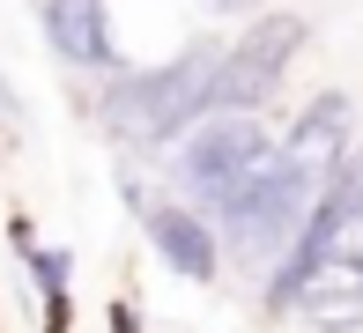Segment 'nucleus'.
Returning <instances> with one entry per match:
<instances>
[{
    "label": "nucleus",
    "mask_w": 363,
    "mask_h": 333,
    "mask_svg": "<svg viewBox=\"0 0 363 333\" xmlns=\"http://www.w3.org/2000/svg\"><path fill=\"white\" fill-rule=\"evenodd\" d=\"M216 45H193V52L141 67V74H119L104 89V126L111 133H148V141H171V133L201 126L208 119V74H216Z\"/></svg>",
    "instance_id": "obj_1"
},
{
    "label": "nucleus",
    "mask_w": 363,
    "mask_h": 333,
    "mask_svg": "<svg viewBox=\"0 0 363 333\" xmlns=\"http://www.w3.org/2000/svg\"><path fill=\"white\" fill-rule=\"evenodd\" d=\"M296 45H304V15H267V23H252L216 60V74H208V89H201L208 119H252V111L274 96L282 67L296 60Z\"/></svg>",
    "instance_id": "obj_2"
},
{
    "label": "nucleus",
    "mask_w": 363,
    "mask_h": 333,
    "mask_svg": "<svg viewBox=\"0 0 363 333\" xmlns=\"http://www.w3.org/2000/svg\"><path fill=\"white\" fill-rule=\"evenodd\" d=\"M267 156H274V141H267L259 119H201L186 133V148L171 156V171H178V186H186L193 200H216L223 208Z\"/></svg>",
    "instance_id": "obj_3"
},
{
    "label": "nucleus",
    "mask_w": 363,
    "mask_h": 333,
    "mask_svg": "<svg viewBox=\"0 0 363 333\" xmlns=\"http://www.w3.org/2000/svg\"><path fill=\"white\" fill-rule=\"evenodd\" d=\"M141 230H148V244L163 252V266L171 274H186V281H216V266H223V237L201 222L193 208H178V200H148L141 208Z\"/></svg>",
    "instance_id": "obj_4"
},
{
    "label": "nucleus",
    "mask_w": 363,
    "mask_h": 333,
    "mask_svg": "<svg viewBox=\"0 0 363 333\" xmlns=\"http://www.w3.org/2000/svg\"><path fill=\"white\" fill-rule=\"evenodd\" d=\"M38 15H45V38H52L60 60H74V67H119L104 0H38Z\"/></svg>",
    "instance_id": "obj_5"
},
{
    "label": "nucleus",
    "mask_w": 363,
    "mask_h": 333,
    "mask_svg": "<svg viewBox=\"0 0 363 333\" xmlns=\"http://www.w3.org/2000/svg\"><path fill=\"white\" fill-rule=\"evenodd\" d=\"M23 244H30V237H23ZM30 274H38V289H45V319H52V333H67V252L30 244Z\"/></svg>",
    "instance_id": "obj_6"
},
{
    "label": "nucleus",
    "mask_w": 363,
    "mask_h": 333,
    "mask_svg": "<svg viewBox=\"0 0 363 333\" xmlns=\"http://www.w3.org/2000/svg\"><path fill=\"white\" fill-rule=\"evenodd\" d=\"M15 141V104H8V89H0V148Z\"/></svg>",
    "instance_id": "obj_7"
},
{
    "label": "nucleus",
    "mask_w": 363,
    "mask_h": 333,
    "mask_svg": "<svg viewBox=\"0 0 363 333\" xmlns=\"http://www.w3.org/2000/svg\"><path fill=\"white\" fill-rule=\"evenodd\" d=\"M216 8H252V0H216Z\"/></svg>",
    "instance_id": "obj_8"
}]
</instances>
